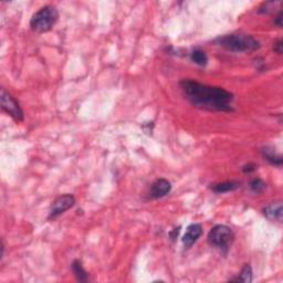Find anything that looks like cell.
<instances>
[{
    "label": "cell",
    "mask_w": 283,
    "mask_h": 283,
    "mask_svg": "<svg viewBox=\"0 0 283 283\" xmlns=\"http://www.w3.org/2000/svg\"><path fill=\"white\" fill-rule=\"evenodd\" d=\"M182 93L194 107L209 112H234L235 95L224 87L203 84L196 80L179 82Z\"/></svg>",
    "instance_id": "obj_1"
},
{
    "label": "cell",
    "mask_w": 283,
    "mask_h": 283,
    "mask_svg": "<svg viewBox=\"0 0 283 283\" xmlns=\"http://www.w3.org/2000/svg\"><path fill=\"white\" fill-rule=\"evenodd\" d=\"M213 42L216 45L228 50L230 52H255L261 48L259 40L250 34L245 33H231L220 35Z\"/></svg>",
    "instance_id": "obj_2"
},
{
    "label": "cell",
    "mask_w": 283,
    "mask_h": 283,
    "mask_svg": "<svg viewBox=\"0 0 283 283\" xmlns=\"http://www.w3.org/2000/svg\"><path fill=\"white\" fill-rule=\"evenodd\" d=\"M59 20V11L52 4L40 8L30 19V28L37 33H45L52 29Z\"/></svg>",
    "instance_id": "obj_3"
},
{
    "label": "cell",
    "mask_w": 283,
    "mask_h": 283,
    "mask_svg": "<svg viewBox=\"0 0 283 283\" xmlns=\"http://www.w3.org/2000/svg\"><path fill=\"white\" fill-rule=\"evenodd\" d=\"M207 241L215 249L219 250L224 256H227L235 243V234L228 226L216 225L208 233Z\"/></svg>",
    "instance_id": "obj_4"
},
{
    "label": "cell",
    "mask_w": 283,
    "mask_h": 283,
    "mask_svg": "<svg viewBox=\"0 0 283 283\" xmlns=\"http://www.w3.org/2000/svg\"><path fill=\"white\" fill-rule=\"evenodd\" d=\"M0 105H1V110L17 123L23 122L24 113L20 106V103L16 100V97L4 89H1L0 92Z\"/></svg>",
    "instance_id": "obj_5"
},
{
    "label": "cell",
    "mask_w": 283,
    "mask_h": 283,
    "mask_svg": "<svg viewBox=\"0 0 283 283\" xmlns=\"http://www.w3.org/2000/svg\"><path fill=\"white\" fill-rule=\"evenodd\" d=\"M75 205V197L72 194H63L56 197L50 206L48 220H54L59 216L68 212Z\"/></svg>",
    "instance_id": "obj_6"
},
{
    "label": "cell",
    "mask_w": 283,
    "mask_h": 283,
    "mask_svg": "<svg viewBox=\"0 0 283 283\" xmlns=\"http://www.w3.org/2000/svg\"><path fill=\"white\" fill-rule=\"evenodd\" d=\"M172 192V184L165 178H158L152 184L150 189V198L159 199L167 196Z\"/></svg>",
    "instance_id": "obj_7"
},
{
    "label": "cell",
    "mask_w": 283,
    "mask_h": 283,
    "mask_svg": "<svg viewBox=\"0 0 283 283\" xmlns=\"http://www.w3.org/2000/svg\"><path fill=\"white\" fill-rule=\"evenodd\" d=\"M203 235V226L200 224H192L189 225L186 233H185L183 237V245L186 249H190L192 247L197 243V240L202 237Z\"/></svg>",
    "instance_id": "obj_8"
},
{
    "label": "cell",
    "mask_w": 283,
    "mask_h": 283,
    "mask_svg": "<svg viewBox=\"0 0 283 283\" xmlns=\"http://www.w3.org/2000/svg\"><path fill=\"white\" fill-rule=\"evenodd\" d=\"M260 153H261L262 158H264L265 161H267L269 164H271L272 166H277V167L282 166L283 157L281 154L277 153V151L274 147L268 146V145L261 147Z\"/></svg>",
    "instance_id": "obj_9"
},
{
    "label": "cell",
    "mask_w": 283,
    "mask_h": 283,
    "mask_svg": "<svg viewBox=\"0 0 283 283\" xmlns=\"http://www.w3.org/2000/svg\"><path fill=\"white\" fill-rule=\"evenodd\" d=\"M262 214H264L265 217L269 220H275L282 221V215H283V209H282V203H272L270 205L266 206V207L262 208Z\"/></svg>",
    "instance_id": "obj_10"
},
{
    "label": "cell",
    "mask_w": 283,
    "mask_h": 283,
    "mask_svg": "<svg viewBox=\"0 0 283 283\" xmlns=\"http://www.w3.org/2000/svg\"><path fill=\"white\" fill-rule=\"evenodd\" d=\"M240 187H241V183L237 181H227V182L210 185V189H212L215 194H226V193L235 192V190L239 189Z\"/></svg>",
    "instance_id": "obj_11"
},
{
    "label": "cell",
    "mask_w": 283,
    "mask_h": 283,
    "mask_svg": "<svg viewBox=\"0 0 283 283\" xmlns=\"http://www.w3.org/2000/svg\"><path fill=\"white\" fill-rule=\"evenodd\" d=\"M71 270L73 272L76 281L87 282L89 281V274L84 270L82 262L80 260H74L71 265Z\"/></svg>",
    "instance_id": "obj_12"
},
{
    "label": "cell",
    "mask_w": 283,
    "mask_h": 283,
    "mask_svg": "<svg viewBox=\"0 0 283 283\" xmlns=\"http://www.w3.org/2000/svg\"><path fill=\"white\" fill-rule=\"evenodd\" d=\"M254 280V272H252V268L250 265H245L241 269L240 274L237 278H233L229 281L231 282H243V283H250Z\"/></svg>",
    "instance_id": "obj_13"
},
{
    "label": "cell",
    "mask_w": 283,
    "mask_h": 283,
    "mask_svg": "<svg viewBox=\"0 0 283 283\" xmlns=\"http://www.w3.org/2000/svg\"><path fill=\"white\" fill-rule=\"evenodd\" d=\"M190 60L195 64H197L199 66H205L208 63V56L206 54V52L202 49H194L190 53Z\"/></svg>",
    "instance_id": "obj_14"
},
{
    "label": "cell",
    "mask_w": 283,
    "mask_h": 283,
    "mask_svg": "<svg viewBox=\"0 0 283 283\" xmlns=\"http://www.w3.org/2000/svg\"><path fill=\"white\" fill-rule=\"evenodd\" d=\"M249 188L250 190L254 194H257V195H260L262 194L266 190L267 188V184L265 181H262L261 178H258V177H256L254 179H251L250 183H249Z\"/></svg>",
    "instance_id": "obj_15"
},
{
    "label": "cell",
    "mask_w": 283,
    "mask_h": 283,
    "mask_svg": "<svg viewBox=\"0 0 283 283\" xmlns=\"http://www.w3.org/2000/svg\"><path fill=\"white\" fill-rule=\"evenodd\" d=\"M282 1H267L261 4L258 9V12L261 14H268L270 12H274L277 7H281Z\"/></svg>",
    "instance_id": "obj_16"
},
{
    "label": "cell",
    "mask_w": 283,
    "mask_h": 283,
    "mask_svg": "<svg viewBox=\"0 0 283 283\" xmlns=\"http://www.w3.org/2000/svg\"><path fill=\"white\" fill-rule=\"evenodd\" d=\"M257 171V165L255 163H248L243 166V172L245 174H251Z\"/></svg>",
    "instance_id": "obj_17"
},
{
    "label": "cell",
    "mask_w": 283,
    "mask_h": 283,
    "mask_svg": "<svg viewBox=\"0 0 283 283\" xmlns=\"http://www.w3.org/2000/svg\"><path fill=\"white\" fill-rule=\"evenodd\" d=\"M181 226H178L177 228H174L171 233H169V238H171L172 240V243H176V240L178 238V236L179 234H181Z\"/></svg>",
    "instance_id": "obj_18"
},
{
    "label": "cell",
    "mask_w": 283,
    "mask_h": 283,
    "mask_svg": "<svg viewBox=\"0 0 283 283\" xmlns=\"http://www.w3.org/2000/svg\"><path fill=\"white\" fill-rule=\"evenodd\" d=\"M274 51L277 54H282L283 52V41L282 39L277 40L274 43Z\"/></svg>",
    "instance_id": "obj_19"
},
{
    "label": "cell",
    "mask_w": 283,
    "mask_h": 283,
    "mask_svg": "<svg viewBox=\"0 0 283 283\" xmlns=\"http://www.w3.org/2000/svg\"><path fill=\"white\" fill-rule=\"evenodd\" d=\"M282 20H283V12L282 10H280L274 20V24L278 28H282Z\"/></svg>",
    "instance_id": "obj_20"
}]
</instances>
